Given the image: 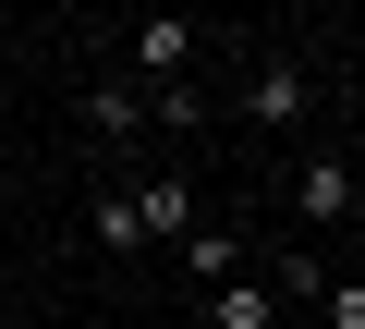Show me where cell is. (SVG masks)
I'll return each instance as SVG.
<instances>
[{
	"label": "cell",
	"instance_id": "obj_1",
	"mask_svg": "<svg viewBox=\"0 0 365 329\" xmlns=\"http://www.w3.org/2000/svg\"><path fill=\"white\" fill-rule=\"evenodd\" d=\"M292 220H304V232H353V220H365L353 158H329V146H317V158H292Z\"/></svg>",
	"mask_w": 365,
	"mask_h": 329
},
{
	"label": "cell",
	"instance_id": "obj_2",
	"mask_svg": "<svg viewBox=\"0 0 365 329\" xmlns=\"http://www.w3.org/2000/svg\"><path fill=\"white\" fill-rule=\"evenodd\" d=\"M304 110H317V74H304L292 49H268V61L244 74V122H256V134H292Z\"/></svg>",
	"mask_w": 365,
	"mask_h": 329
},
{
	"label": "cell",
	"instance_id": "obj_3",
	"mask_svg": "<svg viewBox=\"0 0 365 329\" xmlns=\"http://www.w3.org/2000/svg\"><path fill=\"white\" fill-rule=\"evenodd\" d=\"M195 49H207V25H182V13H146L134 25V74L146 86H195Z\"/></svg>",
	"mask_w": 365,
	"mask_h": 329
},
{
	"label": "cell",
	"instance_id": "obj_4",
	"mask_svg": "<svg viewBox=\"0 0 365 329\" xmlns=\"http://www.w3.org/2000/svg\"><path fill=\"white\" fill-rule=\"evenodd\" d=\"M122 208H134V232H146V244H182V232H195V183H182V171H146Z\"/></svg>",
	"mask_w": 365,
	"mask_h": 329
},
{
	"label": "cell",
	"instance_id": "obj_5",
	"mask_svg": "<svg viewBox=\"0 0 365 329\" xmlns=\"http://www.w3.org/2000/svg\"><path fill=\"white\" fill-rule=\"evenodd\" d=\"M207 329H280V293L268 280H220L207 293Z\"/></svg>",
	"mask_w": 365,
	"mask_h": 329
},
{
	"label": "cell",
	"instance_id": "obj_6",
	"mask_svg": "<svg viewBox=\"0 0 365 329\" xmlns=\"http://www.w3.org/2000/svg\"><path fill=\"white\" fill-rule=\"evenodd\" d=\"M182 268L220 293V280H244V244H232V232H182Z\"/></svg>",
	"mask_w": 365,
	"mask_h": 329
},
{
	"label": "cell",
	"instance_id": "obj_7",
	"mask_svg": "<svg viewBox=\"0 0 365 329\" xmlns=\"http://www.w3.org/2000/svg\"><path fill=\"white\" fill-rule=\"evenodd\" d=\"M86 244H98V256H146V232H134V208H122V196H98V208H86Z\"/></svg>",
	"mask_w": 365,
	"mask_h": 329
},
{
	"label": "cell",
	"instance_id": "obj_8",
	"mask_svg": "<svg viewBox=\"0 0 365 329\" xmlns=\"http://www.w3.org/2000/svg\"><path fill=\"white\" fill-rule=\"evenodd\" d=\"M86 122H98V134H146V86H98Z\"/></svg>",
	"mask_w": 365,
	"mask_h": 329
},
{
	"label": "cell",
	"instance_id": "obj_9",
	"mask_svg": "<svg viewBox=\"0 0 365 329\" xmlns=\"http://www.w3.org/2000/svg\"><path fill=\"white\" fill-rule=\"evenodd\" d=\"M317 305H329V329H365V280H329Z\"/></svg>",
	"mask_w": 365,
	"mask_h": 329
}]
</instances>
